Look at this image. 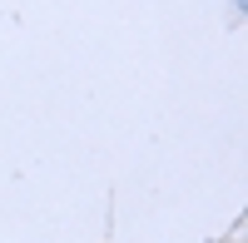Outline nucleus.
I'll use <instances>...</instances> for the list:
<instances>
[]
</instances>
